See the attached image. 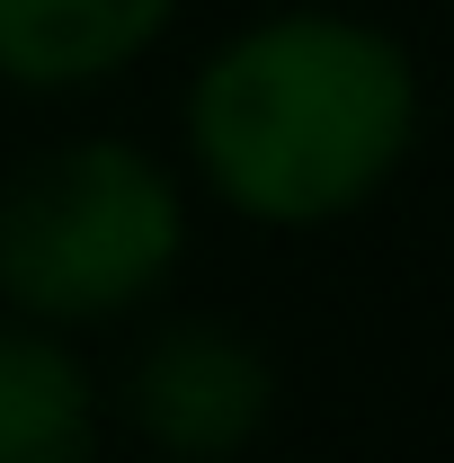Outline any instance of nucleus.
<instances>
[{
	"mask_svg": "<svg viewBox=\"0 0 454 463\" xmlns=\"http://www.w3.org/2000/svg\"><path fill=\"white\" fill-rule=\"evenodd\" d=\"M419 143V62L347 9L241 27L187 90V152L232 214L312 232L356 214Z\"/></svg>",
	"mask_w": 454,
	"mask_h": 463,
	"instance_id": "1",
	"label": "nucleus"
},
{
	"mask_svg": "<svg viewBox=\"0 0 454 463\" xmlns=\"http://www.w3.org/2000/svg\"><path fill=\"white\" fill-rule=\"evenodd\" d=\"M187 259V196L178 178L116 143L36 152L0 187V303L27 321H116L125 303H152Z\"/></svg>",
	"mask_w": 454,
	"mask_h": 463,
	"instance_id": "2",
	"label": "nucleus"
},
{
	"mask_svg": "<svg viewBox=\"0 0 454 463\" xmlns=\"http://www.w3.org/2000/svg\"><path fill=\"white\" fill-rule=\"evenodd\" d=\"M277 410V365L268 347L232 321L187 312L170 330H152L134 374H125V419L152 455L170 463H232Z\"/></svg>",
	"mask_w": 454,
	"mask_h": 463,
	"instance_id": "3",
	"label": "nucleus"
},
{
	"mask_svg": "<svg viewBox=\"0 0 454 463\" xmlns=\"http://www.w3.org/2000/svg\"><path fill=\"white\" fill-rule=\"evenodd\" d=\"M178 0H0L9 90H90L170 36Z\"/></svg>",
	"mask_w": 454,
	"mask_h": 463,
	"instance_id": "4",
	"label": "nucleus"
},
{
	"mask_svg": "<svg viewBox=\"0 0 454 463\" xmlns=\"http://www.w3.org/2000/svg\"><path fill=\"white\" fill-rule=\"evenodd\" d=\"M99 455V383L62 347L54 321H0V463H90Z\"/></svg>",
	"mask_w": 454,
	"mask_h": 463,
	"instance_id": "5",
	"label": "nucleus"
}]
</instances>
